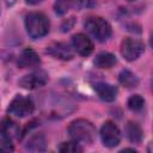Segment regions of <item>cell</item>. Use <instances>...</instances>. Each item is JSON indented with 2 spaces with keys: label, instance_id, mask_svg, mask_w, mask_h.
<instances>
[{
  "label": "cell",
  "instance_id": "1",
  "mask_svg": "<svg viewBox=\"0 0 153 153\" xmlns=\"http://www.w3.org/2000/svg\"><path fill=\"white\" fill-rule=\"evenodd\" d=\"M71 137L76 142L91 143L96 137V128L87 120H75L68 127Z\"/></svg>",
  "mask_w": 153,
  "mask_h": 153
},
{
  "label": "cell",
  "instance_id": "2",
  "mask_svg": "<svg viewBox=\"0 0 153 153\" xmlns=\"http://www.w3.org/2000/svg\"><path fill=\"white\" fill-rule=\"evenodd\" d=\"M49 19L41 12H31L25 17V27L33 39L41 38L49 32Z\"/></svg>",
  "mask_w": 153,
  "mask_h": 153
},
{
  "label": "cell",
  "instance_id": "3",
  "mask_svg": "<svg viewBox=\"0 0 153 153\" xmlns=\"http://www.w3.org/2000/svg\"><path fill=\"white\" fill-rule=\"evenodd\" d=\"M85 29L99 42L106 41L111 36V26L102 17L87 18L85 22Z\"/></svg>",
  "mask_w": 153,
  "mask_h": 153
},
{
  "label": "cell",
  "instance_id": "4",
  "mask_svg": "<svg viewBox=\"0 0 153 153\" xmlns=\"http://www.w3.org/2000/svg\"><path fill=\"white\" fill-rule=\"evenodd\" d=\"M145 45L136 38L127 37L121 43V54L127 61H134L143 53Z\"/></svg>",
  "mask_w": 153,
  "mask_h": 153
},
{
  "label": "cell",
  "instance_id": "5",
  "mask_svg": "<svg viewBox=\"0 0 153 153\" xmlns=\"http://www.w3.org/2000/svg\"><path fill=\"white\" fill-rule=\"evenodd\" d=\"M33 108H35V105H33V103L30 98L17 96L10 103V106H8L7 111L11 115H14L17 117H25V116L30 115L33 111Z\"/></svg>",
  "mask_w": 153,
  "mask_h": 153
},
{
  "label": "cell",
  "instance_id": "6",
  "mask_svg": "<svg viewBox=\"0 0 153 153\" xmlns=\"http://www.w3.org/2000/svg\"><path fill=\"white\" fill-rule=\"evenodd\" d=\"M100 137H102L103 145L111 148V147H115L120 143L121 133L114 122L106 121L100 128Z\"/></svg>",
  "mask_w": 153,
  "mask_h": 153
},
{
  "label": "cell",
  "instance_id": "7",
  "mask_svg": "<svg viewBox=\"0 0 153 153\" xmlns=\"http://www.w3.org/2000/svg\"><path fill=\"white\" fill-rule=\"evenodd\" d=\"M48 80H49V78H48L47 72L38 69L30 74L24 75L19 80V85L26 90H35V88H39V87L44 86L48 82Z\"/></svg>",
  "mask_w": 153,
  "mask_h": 153
},
{
  "label": "cell",
  "instance_id": "8",
  "mask_svg": "<svg viewBox=\"0 0 153 153\" xmlns=\"http://www.w3.org/2000/svg\"><path fill=\"white\" fill-rule=\"evenodd\" d=\"M72 44L74 50L81 56H87L93 51V43L85 33L74 35L72 37Z\"/></svg>",
  "mask_w": 153,
  "mask_h": 153
},
{
  "label": "cell",
  "instance_id": "9",
  "mask_svg": "<svg viewBox=\"0 0 153 153\" xmlns=\"http://www.w3.org/2000/svg\"><path fill=\"white\" fill-rule=\"evenodd\" d=\"M47 53L55 59H60V60H65V61L73 59L72 49L69 48V45L67 43H63V42L51 43L50 45L47 47Z\"/></svg>",
  "mask_w": 153,
  "mask_h": 153
},
{
  "label": "cell",
  "instance_id": "10",
  "mask_svg": "<svg viewBox=\"0 0 153 153\" xmlns=\"http://www.w3.org/2000/svg\"><path fill=\"white\" fill-rule=\"evenodd\" d=\"M39 63H41V59L38 54L30 48L23 50L18 57V66L20 68H33L39 66Z\"/></svg>",
  "mask_w": 153,
  "mask_h": 153
},
{
  "label": "cell",
  "instance_id": "11",
  "mask_svg": "<svg viewBox=\"0 0 153 153\" xmlns=\"http://www.w3.org/2000/svg\"><path fill=\"white\" fill-rule=\"evenodd\" d=\"M94 90L99 98L105 102H114L117 97V88L106 82H98L94 85Z\"/></svg>",
  "mask_w": 153,
  "mask_h": 153
},
{
  "label": "cell",
  "instance_id": "12",
  "mask_svg": "<svg viewBox=\"0 0 153 153\" xmlns=\"http://www.w3.org/2000/svg\"><path fill=\"white\" fill-rule=\"evenodd\" d=\"M0 135L6 137V139H13L19 135V127L18 124L10 120V118H4L0 121Z\"/></svg>",
  "mask_w": 153,
  "mask_h": 153
},
{
  "label": "cell",
  "instance_id": "13",
  "mask_svg": "<svg viewBox=\"0 0 153 153\" xmlns=\"http://www.w3.org/2000/svg\"><path fill=\"white\" fill-rule=\"evenodd\" d=\"M126 136L128 137L129 141L134 143H139L142 140V129L136 122H128L124 128Z\"/></svg>",
  "mask_w": 153,
  "mask_h": 153
},
{
  "label": "cell",
  "instance_id": "14",
  "mask_svg": "<svg viewBox=\"0 0 153 153\" xmlns=\"http://www.w3.org/2000/svg\"><path fill=\"white\" fill-rule=\"evenodd\" d=\"M116 62L117 61H116L115 55H112L111 53H106V51L99 53L94 59V65L98 68H111L112 66L116 65Z\"/></svg>",
  "mask_w": 153,
  "mask_h": 153
},
{
  "label": "cell",
  "instance_id": "15",
  "mask_svg": "<svg viewBox=\"0 0 153 153\" xmlns=\"http://www.w3.org/2000/svg\"><path fill=\"white\" fill-rule=\"evenodd\" d=\"M45 146H47L45 137L42 134H36L32 137H30V140L27 141L26 149L32 152H42L45 151Z\"/></svg>",
  "mask_w": 153,
  "mask_h": 153
},
{
  "label": "cell",
  "instance_id": "16",
  "mask_svg": "<svg viewBox=\"0 0 153 153\" xmlns=\"http://www.w3.org/2000/svg\"><path fill=\"white\" fill-rule=\"evenodd\" d=\"M118 80H120V82H121L124 87H127V88H134V87H136V86L139 85V79H137V76H136L133 72H130V71H128V69H124V71H122V72L120 73Z\"/></svg>",
  "mask_w": 153,
  "mask_h": 153
},
{
  "label": "cell",
  "instance_id": "17",
  "mask_svg": "<svg viewBox=\"0 0 153 153\" xmlns=\"http://www.w3.org/2000/svg\"><path fill=\"white\" fill-rule=\"evenodd\" d=\"M145 104V99L140 94H134L128 99V108L133 111H139L142 109Z\"/></svg>",
  "mask_w": 153,
  "mask_h": 153
},
{
  "label": "cell",
  "instance_id": "18",
  "mask_svg": "<svg viewBox=\"0 0 153 153\" xmlns=\"http://www.w3.org/2000/svg\"><path fill=\"white\" fill-rule=\"evenodd\" d=\"M59 151L63 152V153H76V152H82V148L79 146V143L76 141H73V142L61 143L59 147Z\"/></svg>",
  "mask_w": 153,
  "mask_h": 153
},
{
  "label": "cell",
  "instance_id": "19",
  "mask_svg": "<svg viewBox=\"0 0 153 153\" xmlns=\"http://www.w3.org/2000/svg\"><path fill=\"white\" fill-rule=\"evenodd\" d=\"M72 5H73V0H56L54 8L57 14H65Z\"/></svg>",
  "mask_w": 153,
  "mask_h": 153
},
{
  "label": "cell",
  "instance_id": "20",
  "mask_svg": "<svg viewBox=\"0 0 153 153\" xmlns=\"http://www.w3.org/2000/svg\"><path fill=\"white\" fill-rule=\"evenodd\" d=\"M13 149H14V147L10 139L4 137L0 140V152H12Z\"/></svg>",
  "mask_w": 153,
  "mask_h": 153
},
{
  "label": "cell",
  "instance_id": "21",
  "mask_svg": "<svg viewBox=\"0 0 153 153\" xmlns=\"http://www.w3.org/2000/svg\"><path fill=\"white\" fill-rule=\"evenodd\" d=\"M73 5L76 6L78 8L90 7L93 5V0H73Z\"/></svg>",
  "mask_w": 153,
  "mask_h": 153
},
{
  "label": "cell",
  "instance_id": "22",
  "mask_svg": "<svg viewBox=\"0 0 153 153\" xmlns=\"http://www.w3.org/2000/svg\"><path fill=\"white\" fill-rule=\"evenodd\" d=\"M27 4H30V5H36V4H39L41 1H43V0H25Z\"/></svg>",
  "mask_w": 153,
  "mask_h": 153
},
{
  "label": "cell",
  "instance_id": "23",
  "mask_svg": "<svg viewBox=\"0 0 153 153\" xmlns=\"http://www.w3.org/2000/svg\"><path fill=\"white\" fill-rule=\"evenodd\" d=\"M128 1H135V0H128Z\"/></svg>",
  "mask_w": 153,
  "mask_h": 153
}]
</instances>
